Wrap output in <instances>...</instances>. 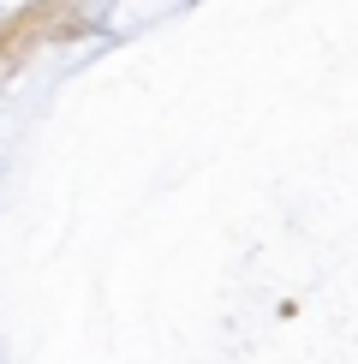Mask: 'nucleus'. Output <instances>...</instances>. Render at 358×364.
I'll return each instance as SVG.
<instances>
[]
</instances>
